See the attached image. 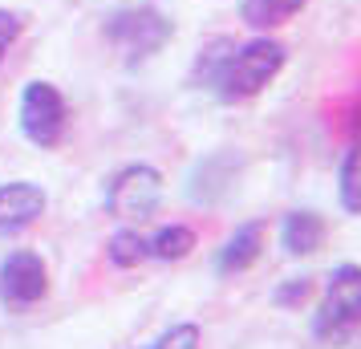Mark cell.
I'll list each match as a JSON object with an SVG mask.
<instances>
[{"label": "cell", "mask_w": 361, "mask_h": 349, "mask_svg": "<svg viewBox=\"0 0 361 349\" xmlns=\"http://www.w3.org/2000/svg\"><path fill=\"white\" fill-rule=\"evenodd\" d=\"M280 69H284V45L272 37H256L247 45L215 41L212 49H203L195 73L207 90H215L219 102H247L268 90Z\"/></svg>", "instance_id": "obj_1"}, {"label": "cell", "mask_w": 361, "mask_h": 349, "mask_svg": "<svg viewBox=\"0 0 361 349\" xmlns=\"http://www.w3.org/2000/svg\"><path fill=\"white\" fill-rule=\"evenodd\" d=\"M361 325V264H337L325 276V293L312 313V337L333 341Z\"/></svg>", "instance_id": "obj_2"}, {"label": "cell", "mask_w": 361, "mask_h": 349, "mask_svg": "<svg viewBox=\"0 0 361 349\" xmlns=\"http://www.w3.org/2000/svg\"><path fill=\"white\" fill-rule=\"evenodd\" d=\"M163 203V175L150 163H130L122 166L110 187H106V212L118 219V224H147Z\"/></svg>", "instance_id": "obj_3"}, {"label": "cell", "mask_w": 361, "mask_h": 349, "mask_svg": "<svg viewBox=\"0 0 361 349\" xmlns=\"http://www.w3.org/2000/svg\"><path fill=\"white\" fill-rule=\"evenodd\" d=\"M171 20L159 13V8H150V4H134V8H118L110 13L106 20V37L114 41L118 53H126V61H142L150 53H159L171 41Z\"/></svg>", "instance_id": "obj_4"}, {"label": "cell", "mask_w": 361, "mask_h": 349, "mask_svg": "<svg viewBox=\"0 0 361 349\" xmlns=\"http://www.w3.org/2000/svg\"><path fill=\"white\" fill-rule=\"evenodd\" d=\"M20 134L33 142V147L49 150L61 142L66 134V122H69V110H66V98L53 82H29L25 94H20Z\"/></svg>", "instance_id": "obj_5"}, {"label": "cell", "mask_w": 361, "mask_h": 349, "mask_svg": "<svg viewBox=\"0 0 361 349\" xmlns=\"http://www.w3.org/2000/svg\"><path fill=\"white\" fill-rule=\"evenodd\" d=\"M49 297V264L29 248H17L0 260V305L25 313Z\"/></svg>", "instance_id": "obj_6"}, {"label": "cell", "mask_w": 361, "mask_h": 349, "mask_svg": "<svg viewBox=\"0 0 361 349\" xmlns=\"http://www.w3.org/2000/svg\"><path fill=\"white\" fill-rule=\"evenodd\" d=\"M268 248V224L264 219H247L224 240V248L215 252V276H240L256 264Z\"/></svg>", "instance_id": "obj_7"}, {"label": "cell", "mask_w": 361, "mask_h": 349, "mask_svg": "<svg viewBox=\"0 0 361 349\" xmlns=\"http://www.w3.org/2000/svg\"><path fill=\"white\" fill-rule=\"evenodd\" d=\"M45 191L29 179H13V183H0V232L13 235V232H25L33 228L37 219L45 216Z\"/></svg>", "instance_id": "obj_8"}, {"label": "cell", "mask_w": 361, "mask_h": 349, "mask_svg": "<svg viewBox=\"0 0 361 349\" xmlns=\"http://www.w3.org/2000/svg\"><path fill=\"white\" fill-rule=\"evenodd\" d=\"M235 166H240V159H235V154H207V159L195 166L187 195H191L195 203L224 200V195L231 191V183H235Z\"/></svg>", "instance_id": "obj_9"}, {"label": "cell", "mask_w": 361, "mask_h": 349, "mask_svg": "<svg viewBox=\"0 0 361 349\" xmlns=\"http://www.w3.org/2000/svg\"><path fill=\"white\" fill-rule=\"evenodd\" d=\"M325 244V219L317 212H288L280 224V248L288 256H312V252Z\"/></svg>", "instance_id": "obj_10"}, {"label": "cell", "mask_w": 361, "mask_h": 349, "mask_svg": "<svg viewBox=\"0 0 361 349\" xmlns=\"http://www.w3.org/2000/svg\"><path fill=\"white\" fill-rule=\"evenodd\" d=\"M150 248V260H163V264H179L187 260L191 252H195V232L187 228V224H166L159 232L147 240Z\"/></svg>", "instance_id": "obj_11"}, {"label": "cell", "mask_w": 361, "mask_h": 349, "mask_svg": "<svg viewBox=\"0 0 361 349\" xmlns=\"http://www.w3.org/2000/svg\"><path fill=\"white\" fill-rule=\"evenodd\" d=\"M337 200L345 216H361V138L345 150L341 171H337Z\"/></svg>", "instance_id": "obj_12"}, {"label": "cell", "mask_w": 361, "mask_h": 349, "mask_svg": "<svg viewBox=\"0 0 361 349\" xmlns=\"http://www.w3.org/2000/svg\"><path fill=\"white\" fill-rule=\"evenodd\" d=\"M309 0H244V20L252 29H276L284 20H293Z\"/></svg>", "instance_id": "obj_13"}, {"label": "cell", "mask_w": 361, "mask_h": 349, "mask_svg": "<svg viewBox=\"0 0 361 349\" xmlns=\"http://www.w3.org/2000/svg\"><path fill=\"white\" fill-rule=\"evenodd\" d=\"M106 260L114 268H138L142 260H150V248H147V240L138 235V228H118L106 240Z\"/></svg>", "instance_id": "obj_14"}, {"label": "cell", "mask_w": 361, "mask_h": 349, "mask_svg": "<svg viewBox=\"0 0 361 349\" xmlns=\"http://www.w3.org/2000/svg\"><path fill=\"white\" fill-rule=\"evenodd\" d=\"M199 345H203L199 325H195V321H179V325H171V329L159 333L147 349H199Z\"/></svg>", "instance_id": "obj_15"}, {"label": "cell", "mask_w": 361, "mask_h": 349, "mask_svg": "<svg viewBox=\"0 0 361 349\" xmlns=\"http://www.w3.org/2000/svg\"><path fill=\"white\" fill-rule=\"evenodd\" d=\"M20 29H25V20H20V13H8V8H0V66H4V53H8V45L20 37Z\"/></svg>", "instance_id": "obj_16"}, {"label": "cell", "mask_w": 361, "mask_h": 349, "mask_svg": "<svg viewBox=\"0 0 361 349\" xmlns=\"http://www.w3.org/2000/svg\"><path fill=\"white\" fill-rule=\"evenodd\" d=\"M312 293V281L300 276V281H288L284 288H276V305H300V300Z\"/></svg>", "instance_id": "obj_17"}, {"label": "cell", "mask_w": 361, "mask_h": 349, "mask_svg": "<svg viewBox=\"0 0 361 349\" xmlns=\"http://www.w3.org/2000/svg\"><path fill=\"white\" fill-rule=\"evenodd\" d=\"M321 349H361V325L349 329L345 337H333V341H321Z\"/></svg>", "instance_id": "obj_18"}]
</instances>
